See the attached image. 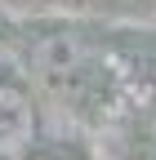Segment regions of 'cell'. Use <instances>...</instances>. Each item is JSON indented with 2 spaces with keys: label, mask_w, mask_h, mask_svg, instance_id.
Masks as SVG:
<instances>
[{
  "label": "cell",
  "mask_w": 156,
  "mask_h": 160,
  "mask_svg": "<svg viewBox=\"0 0 156 160\" xmlns=\"http://www.w3.org/2000/svg\"><path fill=\"white\" fill-rule=\"evenodd\" d=\"M36 138V111L31 98L13 85H0V160L23 156Z\"/></svg>",
  "instance_id": "obj_1"
},
{
  "label": "cell",
  "mask_w": 156,
  "mask_h": 160,
  "mask_svg": "<svg viewBox=\"0 0 156 160\" xmlns=\"http://www.w3.org/2000/svg\"><path fill=\"white\" fill-rule=\"evenodd\" d=\"M40 0H0V9L5 13H27V9H36Z\"/></svg>",
  "instance_id": "obj_2"
},
{
  "label": "cell",
  "mask_w": 156,
  "mask_h": 160,
  "mask_svg": "<svg viewBox=\"0 0 156 160\" xmlns=\"http://www.w3.org/2000/svg\"><path fill=\"white\" fill-rule=\"evenodd\" d=\"M40 160H49V156H40Z\"/></svg>",
  "instance_id": "obj_3"
}]
</instances>
